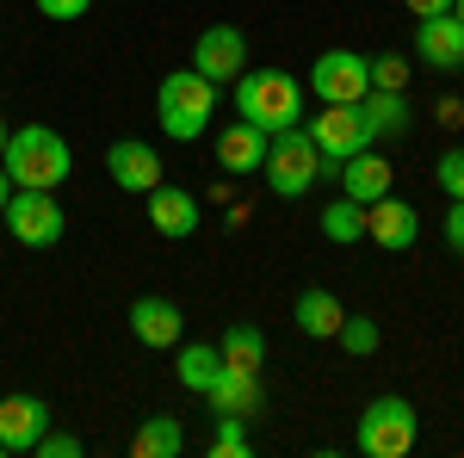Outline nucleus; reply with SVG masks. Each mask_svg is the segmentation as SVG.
<instances>
[{"label": "nucleus", "mask_w": 464, "mask_h": 458, "mask_svg": "<svg viewBox=\"0 0 464 458\" xmlns=\"http://www.w3.org/2000/svg\"><path fill=\"white\" fill-rule=\"evenodd\" d=\"M359 112H365V124H372V137H402V131H409V100H402V93H378V87H372V93L359 100Z\"/></svg>", "instance_id": "4be33fe9"}, {"label": "nucleus", "mask_w": 464, "mask_h": 458, "mask_svg": "<svg viewBox=\"0 0 464 458\" xmlns=\"http://www.w3.org/2000/svg\"><path fill=\"white\" fill-rule=\"evenodd\" d=\"M310 93L322 106H359L372 93V56L359 50H322L310 63Z\"/></svg>", "instance_id": "0eeeda50"}, {"label": "nucleus", "mask_w": 464, "mask_h": 458, "mask_svg": "<svg viewBox=\"0 0 464 458\" xmlns=\"http://www.w3.org/2000/svg\"><path fill=\"white\" fill-rule=\"evenodd\" d=\"M32 453L37 458H81V440H74V434H50V427H44V440H37Z\"/></svg>", "instance_id": "c85d7f7f"}, {"label": "nucleus", "mask_w": 464, "mask_h": 458, "mask_svg": "<svg viewBox=\"0 0 464 458\" xmlns=\"http://www.w3.org/2000/svg\"><path fill=\"white\" fill-rule=\"evenodd\" d=\"M50 427V403L44 396H0V453H32Z\"/></svg>", "instance_id": "9d476101"}, {"label": "nucleus", "mask_w": 464, "mask_h": 458, "mask_svg": "<svg viewBox=\"0 0 464 458\" xmlns=\"http://www.w3.org/2000/svg\"><path fill=\"white\" fill-rule=\"evenodd\" d=\"M341 317H347V310H341V297H334L328 285H304V291H297V328H304L310 341H334V335H341Z\"/></svg>", "instance_id": "a211bd4d"}, {"label": "nucleus", "mask_w": 464, "mask_h": 458, "mask_svg": "<svg viewBox=\"0 0 464 458\" xmlns=\"http://www.w3.org/2000/svg\"><path fill=\"white\" fill-rule=\"evenodd\" d=\"M402 81H409V63L402 56H372V87L378 93H402Z\"/></svg>", "instance_id": "bb28decb"}, {"label": "nucleus", "mask_w": 464, "mask_h": 458, "mask_svg": "<svg viewBox=\"0 0 464 458\" xmlns=\"http://www.w3.org/2000/svg\"><path fill=\"white\" fill-rule=\"evenodd\" d=\"M217 347H223V365H236V372H260V359H266V335H260L254 322H236Z\"/></svg>", "instance_id": "5701e85b"}, {"label": "nucleus", "mask_w": 464, "mask_h": 458, "mask_svg": "<svg viewBox=\"0 0 464 458\" xmlns=\"http://www.w3.org/2000/svg\"><path fill=\"white\" fill-rule=\"evenodd\" d=\"M6 137H13V131H6V118H0V149H6Z\"/></svg>", "instance_id": "f704fd0d"}, {"label": "nucleus", "mask_w": 464, "mask_h": 458, "mask_svg": "<svg viewBox=\"0 0 464 458\" xmlns=\"http://www.w3.org/2000/svg\"><path fill=\"white\" fill-rule=\"evenodd\" d=\"M192 69L205 74V81H236V74L248 69V37L236 32V25H205L198 44H192Z\"/></svg>", "instance_id": "1a4fd4ad"}, {"label": "nucleus", "mask_w": 464, "mask_h": 458, "mask_svg": "<svg viewBox=\"0 0 464 458\" xmlns=\"http://www.w3.org/2000/svg\"><path fill=\"white\" fill-rule=\"evenodd\" d=\"M415 403L409 396H372L365 403V415H359L353 440L365 458H402L409 446H415Z\"/></svg>", "instance_id": "39448f33"}, {"label": "nucleus", "mask_w": 464, "mask_h": 458, "mask_svg": "<svg viewBox=\"0 0 464 458\" xmlns=\"http://www.w3.org/2000/svg\"><path fill=\"white\" fill-rule=\"evenodd\" d=\"M334 341L365 359V353H378V341H384V335H378V322H372V317H341V335H334Z\"/></svg>", "instance_id": "a878e982"}, {"label": "nucleus", "mask_w": 464, "mask_h": 458, "mask_svg": "<svg viewBox=\"0 0 464 458\" xmlns=\"http://www.w3.org/2000/svg\"><path fill=\"white\" fill-rule=\"evenodd\" d=\"M211 453L217 458H248V422H242V415H217Z\"/></svg>", "instance_id": "393cba45"}, {"label": "nucleus", "mask_w": 464, "mask_h": 458, "mask_svg": "<svg viewBox=\"0 0 464 458\" xmlns=\"http://www.w3.org/2000/svg\"><path fill=\"white\" fill-rule=\"evenodd\" d=\"M266 142H273L266 131H254L248 118H236V124L217 137V168H223V174H260V168H266Z\"/></svg>", "instance_id": "2eb2a0df"}, {"label": "nucleus", "mask_w": 464, "mask_h": 458, "mask_svg": "<svg viewBox=\"0 0 464 458\" xmlns=\"http://www.w3.org/2000/svg\"><path fill=\"white\" fill-rule=\"evenodd\" d=\"M446 248L464 254V199H452V211H446Z\"/></svg>", "instance_id": "7c9ffc66"}, {"label": "nucleus", "mask_w": 464, "mask_h": 458, "mask_svg": "<svg viewBox=\"0 0 464 458\" xmlns=\"http://www.w3.org/2000/svg\"><path fill=\"white\" fill-rule=\"evenodd\" d=\"M322 149H316V137L304 131V124H291V131H273V142H266V186L279 192V199H304L310 186L322 180Z\"/></svg>", "instance_id": "20e7f679"}, {"label": "nucleus", "mask_w": 464, "mask_h": 458, "mask_svg": "<svg viewBox=\"0 0 464 458\" xmlns=\"http://www.w3.org/2000/svg\"><path fill=\"white\" fill-rule=\"evenodd\" d=\"M328 180H341V192H347V199L372 205V199H384V192H391V161H384V155H372V149H359V155H347Z\"/></svg>", "instance_id": "f3484780"}, {"label": "nucleus", "mask_w": 464, "mask_h": 458, "mask_svg": "<svg viewBox=\"0 0 464 458\" xmlns=\"http://www.w3.org/2000/svg\"><path fill=\"white\" fill-rule=\"evenodd\" d=\"M433 180H440V192H446V199H464V149H446V155H440V168H433Z\"/></svg>", "instance_id": "cd10ccee"}, {"label": "nucleus", "mask_w": 464, "mask_h": 458, "mask_svg": "<svg viewBox=\"0 0 464 458\" xmlns=\"http://www.w3.org/2000/svg\"><path fill=\"white\" fill-rule=\"evenodd\" d=\"M452 19H459V25H464V0H452Z\"/></svg>", "instance_id": "72a5a7b5"}, {"label": "nucleus", "mask_w": 464, "mask_h": 458, "mask_svg": "<svg viewBox=\"0 0 464 458\" xmlns=\"http://www.w3.org/2000/svg\"><path fill=\"white\" fill-rule=\"evenodd\" d=\"M304 131L316 137L322 161H328V168H322V180L334 174V168H341L347 155H359V149H372V142H378V137H372V124H365V112H359V106H322V118H310Z\"/></svg>", "instance_id": "6e6552de"}, {"label": "nucleus", "mask_w": 464, "mask_h": 458, "mask_svg": "<svg viewBox=\"0 0 464 458\" xmlns=\"http://www.w3.org/2000/svg\"><path fill=\"white\" fill-rule=\"evenodd\" d=\"M415 56H421L428 69H464V25L452 13L421 19V25H415Z\"/></svg>", "instance_id": "ddd939ff"}, {"label": "nucleus", "mask_w": 464, "mask_h": 458, "mask_svg": "<svg viewBox=\"0 0 464 458\" xmlns=\"http://www.w3.org/2000/svg\"><path fill=\"white\" fill-rule=\"evenodd\" d=\"M415 19H440V13H452V0H402Z\"/></svg>", "instance_id": "2f4dec72"}, {"label": "nucleus", "mask_w": 464, "mask_h": 458, "mask_svg": "<svg viewBox=\"0 0 464 458\" xmlns=\"http://www.w3.org/2000/svg\"><path fill=\"white\" fill-rule=\"evenodd\" d=\"M6 199H13V180H6V168H0V211H6Z\"/></svg>", "instance_id": "473e14b6"}, {"label": "nucleus", "mask_w": 464, "mask_h": 458, "mask_svg": "<svg viewBox=\"0 0 464 458\" xmlns=\"http://www.w3.org/2000/svg\"><path fill=\"white\" fill-rule=\"evenodd\" d=\"M322 236H328V242H341V248L359 242V236H365V205L341 192V199H334V205L322 211Z\"/></svg>", "instance_id": "b1692460"}, {"label": "nucleus", "mask_w": 464, "mask_h": 458, "mask_svg": "<svg viewBox=\"0 0 464 458\" xmlns=\"http://www.w3.org/2000/svg\"><path fill=\"white\" fill-rule=\"evenodd\" d=\"M130 453L137 458H179L186 453V427H179V415H149V422L137 427V440H130Z\"/></svg>", "instance_id": "aec40b11"}, {"label": "nucleus", "mask_w": 464, "mask_h": 458, "mask_svg": "<svg viewBox=\"0 0 464 458\" xmlns=\"http://www.w3.org/2000/svg\"><path fill=\"white\" fill-rule=\"evenodd\" d=\"M0 168L13 186H32V192H56L63 180L74 174V155H69V137L50 131V124H19L6 149H0Z\"/></svg>", "instance_id": "f257e3e1"}, {"label": "nucleus", "mask_w": 464, "mask_h": 458, "mask_svg": "<svg viewBox=\"0 0 464 458\" xmlns=\"http://www.w3.org/2000/svg\"><path fill=\"white\" fill-rule=\"evenodd\" d=\"M236 112L248 118L254 131H266V137L291 131L304 118V87L285 69H242L236 74Z\"/></svg>", "instance_id": "f03ea898"}, {"label": "nucleus", "mask_w": 464, "mask_h": 458, "mask_svg": "<svg viewBox=\"0 0 464 458\" xmlns=\"http://www.w3.org/2000/svg\"><path fill=\"white\" fill-rule=\"evenodd\" d=\"M205 403H211V415H242V422H248L254 409H260V378H254V372H236V365H223V378L205 390Z\"/></svg>", "instance_id": "6ab92c4d"}, {"label": "nucleus", "mask_w": 464, "mask_h": 458, "mask_svg": "<svg viewBox=\"0 0 464 458\" xmlns=\"http://www.w3.org/2000/svg\"><path fill=\"white\" fill-rule=\"evenodd\" d=\"M149 223H155V236L186 242V236L198 229V199H192L186 186H155V192H149Z\"/></svg>", "instance_id": "dca6fc26"}, {"label": "nucleus", "mask_w": 464, "mask_h": 458, "mask_svg": "<svg viewBox=\"0 0 464 458\" xmlns=\"http://www.w3.org/2000/svg\"><path fill=\"white\" fill-rule=\"evenodd\" d=\"M179 328H186V317H179L174 297H137L130 304V335L143 347H179Z\"/></svg>", "instance_id": "4468645a"}, {"label": "nucleus", "mask_w": 464, "mask_h": 458, "mask_svg": "<svg viewBox=\"0 0 464 458\" xmlns=\"http://www.w3.org/2000/svg\"><path fill=\"white\" fill-rule=\"evenodd\" d=\"M0 223L13 229V242H25V248H56V242H63V229H69V217H63V205H56V192H32V186H13V199H6Z\"/></svg>", "instance_id": "423d86ee"}, {"label": "nucleus", "mask_w": 464, "mask_h": 458, "mask_svg": "<svg viewBox=\"0 0 464 458\" xmlns=\"http://www.w3.org/2000/svg\"><path fill=\"white\" fill-rule=\"evenodd\" d=\"M87 6H93V0H37L44 19H87Z\"/></svg>", "instance_id": "c756f323"}, {"label": "nucleus", "mask_w": 464, "mask_h": 458, "mask_svg": "<svg viewBox=\"0 0 464 458\" xmlns=\"http://www.w3.org/2000/svg\"><path fill=\"white\" fill-rule=\"evenodd\" d=\"M155 118L174 142H198L205 124L217 118V81H205L198 69H174L155 87Z\"/></svg>", "instance_id": "7ed1b4c3"}, {"label": "nucleus", "mask_w": 464, "mask_h": 458, "mask_svg": "<svg viewBox=\"0 0 464 458\" xmlns=\"http://www.w3.org/2000/svg\"><path fill=\"white\" fill-rule=\"evenodd\" d=\"M174 378H179L186 390H198V396H205V390L223 378V347H211V341H198V347H179Z\"/></svg>", "instance_id": "412c9836"}, {"label": "nucleus", "mask_w": 464, "mask_h": 458, "mask_svg": "<svg viewBox=\"0 0 464 458\" xmlns=\"http://www.w3.org/2000/svg\"><path fill=\"white\" fill-rule=\"evenodd\" d=\"M365 236H372L378 248H391V254L396 248H415V236H421V211L384 192V199L365 205Z\"/></svg>", "instance_id": "f8f14e48"}, {"label": "nucleus", "mask_w": 464, "mask_h": 458, "mask_svg": "<svg viewBox=\"0 0 464 458\" xmlns=\"http://www.w3.org/2000/svg\"><path fill=\"white\" fill-rule=\"evenodd\" d=\"M106 174H111V186H124V192H155L161 186V155L149 149V142H137V137H118L106 149Z\"/></svg>", "instance_id": "9b49d317"}]
</instances>
